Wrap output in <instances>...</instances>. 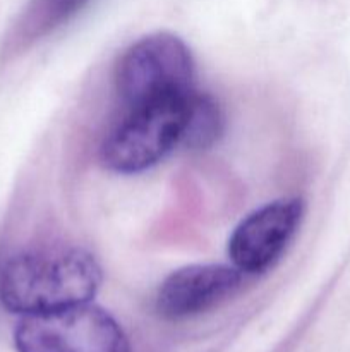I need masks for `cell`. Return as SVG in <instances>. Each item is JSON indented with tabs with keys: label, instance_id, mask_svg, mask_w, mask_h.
<instances>
[{
	"label": "cell",
	"instance_id": "obj_1",
	"mask_svg": "<svg viewBox=\"0 0 350 352\" xmlns=\"http://www.w3.org/2000/svg\"><path fill=\"white\" fill-rule=\"evenodd\" d=\"M102 267L78 246H54L14 254L0 267V302L21 316L91 302Z\"/></svg>",
	"mask_w": 350,
	"mask_h": 352
},
{
	"label": "cell",
	"instance_id": "obj_2",
	"mask_svg": "<svg viewBox=\"0 0 350 352\" xmlns=\"http://www.w3.org/2000/svg\"><path fill=\"white\" fill-rule=\"evenodd\" d=\"M115 89L127 109L194 91L196 64L177 34L160 31L130 45L115 65Z\"/></svg>",
	"mask_w": 350,
	"mask_h": 352
},
{
	"label": "cell",
	"instance_id": "obj_3",
	"mask_svg": "<svg viewBox=\"0 0 350 352\" xmlns=\"http://www.w3.org/2000/svg\"><path fill=\"white\" fill-rule=\"evenodd\" d=\"M194 91L129 109L100 148L103 165L119 174H137L182 146L189 98Z\"/></svg>",
	"mask_w": 350,
	"mask_h": 352
},
{
	"label": "cell",
	"instance_id": "obj_4",
	"mask_svg": "<svg viewBox=\"0 0 350 352\" xmlns=\"http://www.w3.org/2000/svg\"><path fill=\"white\" fill-rule=\"evenodd\" d=\"M14 346L17 352H132L122 327L91 302L23 316Z\"/></svg>",
	"mask_w": 350,
	"mask_h": 352
},
{
	"label": "cell",
	"instance_id": "obj_5",
	"mask_svg": "<svg viewBox=\"0 0 350 352\" xmlns=\"http://www.w3.org/2000/svg\"><path fill=\"white\" fill-rule=\"evenodd\" d=\"M304 219V203L299 198L271 201L247 215L229 239V256L242 274L257 275L273 267Z\"/></svg>",
	"mask_w": 350,
	"mask_h": 352
},
{
	"label": "cell",
	"instance_id": "obj_6",
	"mask_svg": "<svg viewBox=\"0 0 350 352\" xmlns=\"http://www.w3.org/2000/svg\"><path fill=\"white\" fill-rule=\"evenodd\" d=\"M242 272L229 265H189L172 272L158 289L154 306L167 320H184L215 308L242 285Z\"/></svg>",
	"mask_w": 350,
	"mask_h": 352
},
{
	"label": "cell",
	"instance_id": "obj_7",
	"mask_svg": "<svg viewBox=\"0 0 350 352\" xmlns=\"http://www.w3.org/2000/svg\"><path fill=\"white\" fill-rule=\"evenodd\" d=\"M89 0H31L9 38V50L17 52L64 26Z\"/></svg>",
	"mask_w": 350,
	"mask_h": 352
},
{
	"label": "cell",
	"instance_id": "obj_8",
	"mask_svg": "<svg viewBox=\"0 0 350 352\" xmlns=\"http://www.w3.org/2000/svg\"><path fill=\"white\" fill-rule=\"evenodd\" d=\"M223 134V113L218 103L196 89L189 98L182 146L187 150H208Z\"/></svg>",
	"mask_w": 350,
	"mask_h": 352
}]
</instances>
